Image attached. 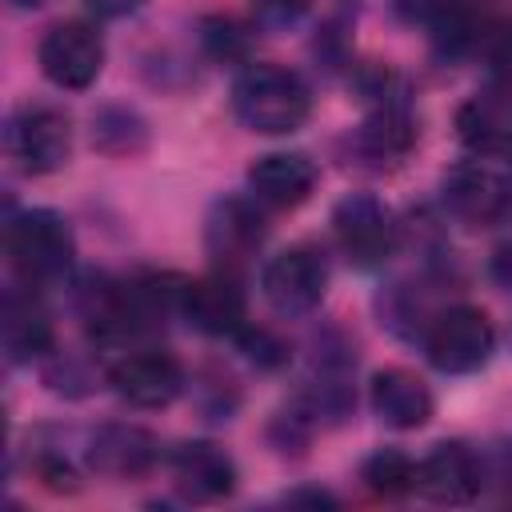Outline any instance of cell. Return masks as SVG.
Segmentation results:
<instances>
[{
    "instance_id": "20",
    "label": "cell",
    "mask_w": 512,
    "mask_h": 512,
    "mask_svg": "<svg viewBox=\"0 0 512 512\" xmlns=\"http://www.w3.org/2000/svg\"><path fill=\"white\" fill-rule=\"evenodd\" d=\"M92 140H96V148L116 152V156L140 152L144 148V120L128 108H104L92 116Z\"/></svg>"
},
{
    "instance_id": "13",
    "label": "cell",
    "mask_w": 512,
    "mask_h": 512,
    "mask_svg": "<svg viewBox=\"0 0 512 512\" xmlns=\"http://www.w3.org/2000/svg\"><path fill=\"white\" fill-rule=\"evenodd\" d=\"M320 168L308 152H268L248 168V192L264 208H296L312 196Z\"/></svg>"
},
{
    "instance_id": "19",
    "label": "cell",
    "mask_w": 512,
    "mask_h": 512,
    "mask_svg": "<svg viewBox=\"0 0 512 512\" xmlns=\"http://www.w3.org/2000/svg\"><path fill=\"white\" fill-rule=\"evenodd\" d=\"M360 480L372 496L384 500H400L408 492H416V460L400 448H376L364 464H360Z\"/></svg>"
},
{
    "instance_id": "1",
    "label": "cell",
    "mask_w": 512,
    "mask_h": 512,
    "mask_svg": "<svg viewBox=\"0 0 512 512\" xmlns=\"http://www.w3.org/2000/svg\"><path fill=\"white\" fill-rule=\"evenodd\" d=\"M232 112L248 132L288 136L308 124L312 92L292 68L256 60V64L240 68V76L232 80Z\"/></svg>"
},
{
    "instance_id": "26",
    "label": "cell",
    "mask_w": 512,
    "mask_h": 512,
    "mask_svg": "<svg viewBox=\"0 0 512 512\" xmlns=\"http://www.w3.org/2000/svg\"><path fill=\"white\" fill-rule=\"evenodd\" d=\"M488 276H492L504 292H512V240H504V244L492 252V260H488Z\"/></svg>"
},
{
    "instance_id": "15",
    "label": "cell",
    "mask_w": 512,
    "mask_h": 512,
    "mask_svg": "<svg viewBox=\"0 0 512 512\" xmlns=\"http://www.w3.org/2000/svg\"><path fill=\"white\" fill-rule=\"evenodd\" d=\"M416 492L432 504H468L480 492V464L476 456L460 444H436L420 464H416Z\"/></svg>"
},
{
    "instance_id": "2",
    "label": "cell",
    "mask_w": 512,
    "mask_h": 512,
    "mask_svg": "<svg viewBox=\"0 0 512 512\" xmlns=\"http://www.w3.org/2000/svg\"><path fill=\"white\" fill-rule=\"evenodd\" d=\"M4 248L24 288L60 284L72 272V256H76L72 228L52 208H24L20 216H12L4 232Z\"/></svg>"
},
{
    "instance_id": "28",
    "label": "cell",
    "mask_w": 512,
    "mask_h": 512,
    "mask_svg": "<svg viewBox=\"0 0 512 512\" xmlns=\"http://www.w3.org/2000/svg\"><path fill=\"white\" fill-rule=\"evenodd\" d=\"M16 12H32V8H40V4H48V0H8Z\"/></svg>"
},
{
    "instance_id": "9",
    "label": "cell",
    "mask_w": 512,
    "mask_h": 512,
    "mask_svg": "<svg viewBox=\"0 0 512 512\" xmlns=\"http://www.w3.org/2000/svg\"><path fill=\"white\" fill-rule=\"evenodd\" d=\"M268 236V224L248 196H220L204 216V248L216 260V268L236 272L248 264Z\"/></svg>"
},
{
    "instance_id": "27",
    "label": "cell",
    "mask_w": 512,
    "mask_h": 512,
    "mask_svg": "<svg viewBox=\"0 0 512 512\" xmlns=\"http://www.w3.org/2000/svg\"><path fill=\"white\" fill-rule=\"evenodd\" d=\"M88 8L96 16H108V20H120V16H132L144 8V0H88Z\"/></svg>"
},
{
    "instance_id": "14",
    "label": "cell",
    "mask_w": 512,
    "mask_h": 512,
    "mask_svg": "<svg viewBox=\"0 0 512 512\" xmlns=\"http://www.w3.org/2000/svg\"><path fill=\"white\" fill-rule=\"evenodd\" d=\"M368 404L376 412V420L384 428H396V432H416L432 420V392L428 384L412 372V368H380L368 384Z\"/></svg>"
},
{
    "instance_id": "8",
    "label": "cell",
    "mask_w": 512,
    "mask_h": 512,
    "mask_svg": "<svg viewBox=\"0 0 512 512\" xmlns=\"http://www.w3.org/2000/svg\"><path fill=\"white\" fill-rule=\"evenodd\" d=\"M440 196L444 208L472 228H492L512 212V184L480 160H464L448 168L440 180Z\"/></svg>"
},
{
    "instance_id": "5",
    "label": "cell",
    "mask_w": 512,
    "mask_h": 512,
    "mask_svg": "<svg viewBox=\"0 0 512 512\" xmlns=\"http://www.w3.org/2000/svg\"><path fill=\"white\" fill-rule=\"evenodd\" d=\"M264 300L280 316H308L328 292V256L320 244H288L260 272Z\"/></svg>"
},
{
    "instance_id": "7",
    "label": "cell",
    "mask_w": 512,
    "mask_h": 512,
    "mask_svg": "<svg viewBox=\"0 0 512 512\" xmlns=\"http://www.w3.org/2000/svg\"><path fill=\"white\" fill-rule=\"evenodd\" d=\"M332 232L344 260L356 268H380L396 252L392 212L368 192H352L332 208Z\"/></svg>"
},
{
    "instance_id": "10",
    "label": "cell",
    "mask_w": 512,
    "mask_h": 512,
    "mask_svg": "<svg viewBox=\"0 0 512 512\" xmlns=\"http://www.w3.org/2000/svg\"><path fill=\"white\" fill-rule=\"evenodd\" d=\"M108 384L132 408H168L184 392V368L164 348H136L108 368Z\"/></svg>"
},
{
    "instance_id": "16",
    "label": "cell",
    "mask_w": 512,
    "mask_h": 512,
    "mask_svg": "<svg viewBox=\"0 0 512 512\" xmlns=\"http://www.w3.org/2000/svg\"><path fill=\"white\" fill-rule=\"evenodd\" d=\"M356 156L368 160L372 168H392L400 164L412 144H416V124H412V112L404 100L396 96H384L368 116L364 124L356 128Z\"/></svg>"
},
{
    "instance_id": "11",
    "label": "cell",
    "mask_w": 512,
    "mask_h": 512,
    "mask_svg": "<svg viewBox=\"0 0 512 512\" xmlns=\"http://www.w3.org/2000/svg\"><path fill=\"white\" fill-rule=\"evenodd\" d=\"M180 320L204 336H236L248 324V296L232 272H212L200 280H184L180 292Z\"/></svg>"
},
{
    "instance_id": "18",
    "label": "cell",
    "mask_w": 512,
    "mask_h": 512,
    "mask_svg": "<svg viewBox=\"0 0 512 512\" xmlns=\"http://www.w3.org/2000/svg\"><path fill=\"white\" fill-rule=\"evenodd\" d=\"M0 340L8 364H32L52 352V320L40 308V300L28 292H8L4 296V316H0Z\"/></svg>"
},
{
    "instance_id": "12",
    "label": "cell",
    "mask_w": 512,
    "mask_h": 512,
    "mask_svg": "<svg viewBox=\"0 0 512 512\" xmlns=\"http://www.w3.org/2000/svg\"><path fill=\"white\" fill-rule=\"evenodd\" d=\"M172 476H176V488L188 500H200V504L228 500L240 484L236 460L212 440H184L172 452Z\"/></svg>"
},
{
    "instance_id": "24",
    "label": "cell",
    "mask_w": 512,
    "mask_h": 512,
    "mask_svg": "<svg viewBox=\"0 0 512 512\" xmlns=\"http://www.w3.org/2000/svg\"><path fill=\"white\" fill-rule=\"evenodd\" d=\"M312 0H252V20L268 32H280V28H292L304 12H308Z\"/></svg>"
},
{
    "instance_id": "25",
    "label": "cell",
    "mask_w": 512,
    "mask_h": 512,
    "mask_svg": "<svg viewBox=\"0 0 512 512\" xmlns=\"http://www.w3.org/2000/svg\"><path fill=\"white\" fill-rule=\"evenodd\" d=\"M444 4H448V0H392L396 16H400L404 24H424V28H432V20L444 12Z\"/></svg>"
},
{
    "instance_id": "3",
    "label": "cell",
    "mask_w": 512,
    "mask_h": 512,
    "mask_svg": "<svg viewBox=\"0 0 512 512\" xmlns=\"http://www.w3.org/2000/svg\"><path fill=\"white\" fill-rule=\"evenodd\" d=\"M424 352L428 364L444 376H468L480 372L496 352V328L492 320L472 304H452L436 312L424 328Z\"/></svg>"
},
{
    "instance_id": "22",
    "label": "cell",
    "mask_w": 512,
    "mask_h": 512,
    "mask_svg": "<svg viewBox=\"0 0 512 512\" xmlns=\"http://www.w3.org/2000/svg\"><path fill=\"white\" fill-rule=\"evenodd\" d=\"M236 344H240V352H244L256 368H280V364H288V348H284V340L272 336L268 328H252V324H244V328L236 332Z\"/></svg>"
},
{
    "instance_id": "21",
    "label": "cell",
    "mask_w": 512,
    "mask_h": 512,
    "mask_svg": "<svg viewBox=\"0 0 512 512\" xmlns=\"http://www.w3.org/2000/svg\"><path fill=\"white\" fill-rule=\"evenodd\" d=\"M200 40H204V48H208V56L212 60H236V56H244V32H240V24L236 20H228V16H212V20H204L200 24Z\"/></svg>"
},
{
    "instance_id": "17",
    "label": "cell",
    "mask_w": 512,
    "mask_h": 512,
    "mask_svg": "<svg viewBox=\"0 0 512 512\" xmlns=\"http://www.w3.org/2000/svg\"><path fill=\"white\" fill-rule=\"evenodd\" d=\"M156 456H160L156 436L136 428V424H104L88 440V464L112 480L144 476L156 464Z\"/></svg>"
},
{
    "instance_id": "4",
    "label": "cell",
    "mask_w": 512,
    "mask_h": 512,
    "mask_svg": "<svg viewBox=\"0 0 512 512\" xmlns=\"http://www.w3.org/2000/svg\"><path fill=\"white\" fill-rule=\"evenodd\" d=\"M8 160L24 176H48L68 164L72 156V120L52 104H20L4 128Z\"/></svg>"
},
{
    "instance_id": "23",
    "label": "cell",
    "mask_w": 512,
    "mask_h": 512,
    "mask_svg": "<svg viewBox=\"0 0 512 512\" xmlns=\"http://www.w3.org/2000/svg\"><path fill=\"white\" fill-rule=\"evenodd\" d=\"M32 476H36L44 488H52V492H76V488H80V472H76L60 452H40V456L32 460Z\"/></svg>"
},
{
    "instance_id": "6",
    "label": "cell",
    "mask_w": 512,
    "mask_h": 512,
    "mask_svg": "<svg viewBox=\"0 0 512 512\" xmlns=\"http://www.w3.org/2000/svg\"><path fill=\"white\" fill-rule=\"evenodd\" d=\"M36 60H40V72L48 84H56L64 92H84L104 72V40L92 24L64 20L44 32Z\"/></svg>"
}]
</instances>
